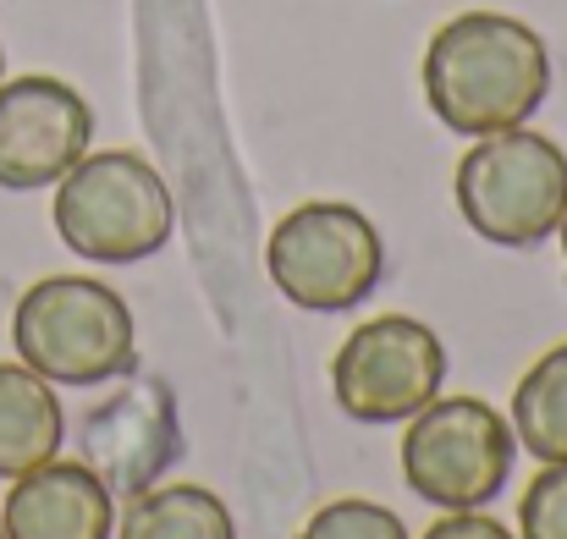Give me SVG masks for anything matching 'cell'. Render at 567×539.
<instances>
[{
  "label": "cell",
  "instance_id": "cell-13",
  "mask_svg": "<svg viewBox=\"0 0 567 539\" xmlns=\"http://www.w3.org/2000/svg\"><path fill=\"white\" fill-rule=\"evenodd\" d=\"M513 435L529 457L567 463V342L546 348L513 391Z\"/></svg>",
  "mask_w": 567,
  "mask_h": 539
},
{
  "label": "cell",
  "instance_id": "cell-7",
  "mask_svg": "<svg viewBox=\"0 0 567 539\" xmlns=\"http://www.w3.org/2000/svg\"><path fill=\"white\" fill-rule=\"evenodd\" d=\"M441 380L446 348L413 314H380L359 325L331 359L337 407L353 424H408L419 407L441 396Z\"/></svg>",
  "mask_w": 567,
  "mask_h": 539
},
{
  "label": "cell",
  "instance_id": "cell-4",
  "mask_svg": "<svg viewBox=\"0 0 567 539\" xmlns=\"http://www.w3.org/2000/svg\"><path fill=\"white\" fill-rule=\"evenodd\" d=\"M457 209L496 248H540L567 215V155L557 138L507 127L457 160Z\"/></svg>",
  "mask_w": 567,
  "mask_h": 539
},
{
  "label": "cell",
  "instance_id": "cell-19",
  "mask_svg": "<svg viewBox=\"0 0 567 539\" xmlns=\"http://www.w3.org/2000/svg\"><path fill=\"white\" fill-rule=\"evenodd\" d=\"M0 539H6V524H0Z\"/></svg>",
  "mask_w": 567,
  "mask_h": 539
},
{
  "label": "cell",
  "instance_id": "cell-18",
  "mask_svg": "<svg viewBox=\"0 0 567 539\" xmlns=\"http://www.w3.org/2000/svg\"><path fill=\"white\" fill-rule=\"evenodd\" d=\"M0 77H6V50H0Z\"/></svg>",
  "mask_w": 567,
  "mask_h": 539
},
{
  "label": "cell",
  "instance_id": "cell-8",
  "mask_svg": "<svg viewBox=\"0 0 567 539\" xmlns=\"http://www.w3.org/2000/svg\"><path fill=\"white\" fill-rule=\"evenodd\" d=\"M94 144V111L89 100L50 77H0V187L33 193L55 187Z\"/></svg>",
  "mask_w": 567,
  "mask_h": 539
},
{
  "label": "cell",
  "instance_id": "cell-1",
  "mask_svg": "<svg viewBox=\"0 0 567 539\" xmlns=\"http://www.w3.org/2000/svg\"><path fill=\"white\" fill-rule=\"evenodd\" d=\"M551 94L546 39L507 11H463L424 50V100L446 133L491 138L524 127Z\"/></svg>",
  "mask_w": 567,
  "mask_h": 539
},
{
  "label": "cell",
  "instance_id": "cell-5",
  "mask_svg": "<svg viewBox=\"0 0 567 539\" xmlns=\"http://www.w3.org/2000/svg\"><path fill=\"white\" fill-rule=\"evenodd\" d=\"M265 265L287 303L309 314H342L375 298L385 276V242L359 204L315 198L276 220L265 242Z\"/></svg>",
  "mask_w": 567,
  "mask_h": 539
},
{
  "label": "cell",
  "instance_id": "cell-15",
  "mask_svg": "<svg viewBox=\"0 0 567 539\" xmlns=\"http://www.w3.org/2000/svg\"><path fill=\"white\" fill-rule=\"evenodd\" d=\"M518 539H567V463H546L524 485Z\"/></svg>",
  "mask_w": 567,
  "mask_h": 539
},
{
  "label": "cell",
  "instance_id": "cell-12",
  "mask_svg": "<svg viewBox=\"0 0 567 539\" xmlns=\"http://www.w3.org/2000/svg\"><path fill=\"white\" fill-rule=\"evenodd\" d=\"M122 539H237V524L204 485H150L127 501Z\"/></svg>",
  "mask_w": 567,
  "mask_h": 539
},
{
  "label": "cell",
  "instance_id": "cell-16",
  "mask_svg": "<svg viewBox=\"0 0 567 539\" xmlns=\"http://www.w3.org/2000/svg\"><path fill=\"white\" fill-rule=\"evenodd\" d=\"M424 539H518L507 524H496V518H485L480 507H468V512H446V518H435Z\"/></svg>",
  "mask_w": 567,
  "mask_h": 539
},
{
  "label": "cell",
  "instance_id": "cell-14",
  "mask_svg": "<svg viewBox=\"0 0 567 539\" xmlns=\"http://www.w3.org/2000/svg\"><path fill=\"white\" fill-rule=\"evenodd\" d=\"M298 539H408L402 518L380 501H364V496H342V501H326Z\"/></svg>",
  "mask_w": 567,
  "mask_h": 539
},
{
  "label": "cell",
  "instance_id": "cell-6",
  "mask_svg": "<svg viewBox=\"0 0 567 539\" xmlns=\"http://www.w3.org/2000/svg\"><path fill=\"white\" fill-rule=\"evenodd\" d=\"M518 435L480 396H435L402 429V474L408 490L441 512L491 507L507 490Z\"/></svg>",
  "mask_w": 567,
  "mask_h": 539
},
{
  "label": "cell",
  "instance_id": "cell-3",
  "mask_svg": "<svg viewBox=\"0 0 567 539\" xmlns=\"http://www.w3.org/2000/svg\"><path fill=\"white\" fill-rule=\"evenodd\" d=\"M50 215H55L61 242L94 265H138V259L161 253L177 231L172 187L133 149L83 155L55 182Z\"/></svg>",
  "mask_w": 567,
  "mask_h": 539
},
{
  "label": "cell",
  "instance_id": "cell-17",
  "mask_svg": "<svg viewBox=\"0 0 567 539\" xmlns=\"http://www.w3.org/2000/svg\"><path fill=\"white\" fill-rule=\"evenodd\" d=\"M557 231H563V259H567V215H563V226H557Z\"/></svg>",
  "mask_w": 567,
  "mask_h": 539
},
{
  "label": "cell",
  "instance_id": "cell-9",
  "mask_svg": "<svg viewBox=\"0 0 567 539\" xmlns=\"http://www.w3.org/2000/svg\"><path fill=\"white\" fill-rule=\"evenodd\" d=\"M183 457V424H177V391L166 380H127L116 396H105L83 418V463L111 485V496H144L166 479V468Z\"/></svg>",
  "mask_w": 567,
  "mask_h": 539
},
{
  "label": "cell",
  "instance_id": "cell-11",
  "mask_svg": "<svg viewBox=\"0 0 567 539\" xmlns=\"http://www.w3.org/2000/svg\"><path fill=\"white\" fill-rule=\"evenodd\" d=\"M66 440V413L61 396L44 374L28 363H0V479H22L61 457Z\"/></svg>",
  "mask_w": 567,
  "mask_h": 539
},
{
  "label": "cell",
  "instance_id": "cell-2",
  "mask_svg": "<svg viewBox=\"0 0 567 539\" xmlns=\"http://www.w3.org/2000/svg\"><path fill=\"white\" fill-rule=\"evenodd\" d=\"M11 348L50 385H105L133 374V309L94 276H44L17 298Z\"/></svg>",
  "mask_w": 567,
  "mask_h": 539
},
{
  "label": "cell",
  "instance_id": "cell-10",
  "mask_svg": "<svg viewBox=\"0 0 567 539\" xmlns=\"http://www.w3.org/2000/svg\"><path fill=\"white\" fill-rule=\"evenodd\" d=\"M0 524H6V539H111L116 496L89 463L50 457L44 468L11 479Z\"/></svg>",
  "mask_w": 567,
  "mask_h": 539
}]
</instances>
